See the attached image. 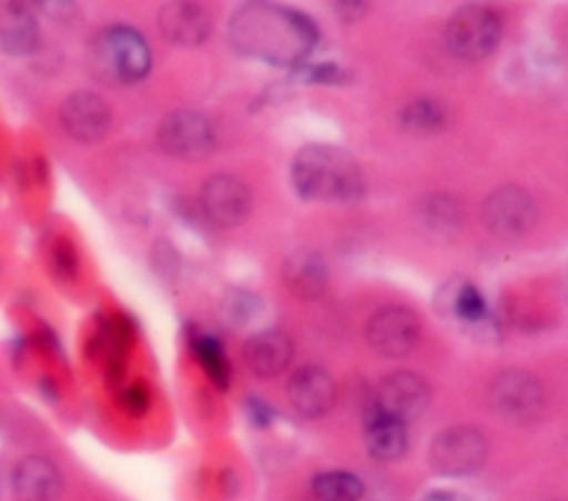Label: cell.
<instances>
[{"mask_svg":"<svg viewBox=\"0 0 568 501\" xmlns=\"http://www.w3.org/2000/svg\"><path fill=\"white\" fill-rule=\"evenodd\" d=\"M233 47L260 62L286 67L300 62L315 44V24L300 11L255 0L235 11L229 24Z\"/></svg>","mask_w":568,"mask_h":501,"instance_id":"cell-1","label":"cell"},{"mask_svg":"<svg viewBox=\"0 0 568 501\" xmlns=\"http://www.w3.org/2000/svg\"><path fill=\"white\" fill-rule=\"evenodd\" d=\"M291 180L295 191L313 202H357L366 188L351 153L326 144L304 146L291 164Z\"/></svg>","mask_w":568,"mask_h":501,"instance_id":"cell-2","label":"cell"},{"mask_svg":"<svg viewBox=\"0 0 568 501\" xmlns=\"http://www.w3.org/2000/svg\"><path fill=\"white\" fill-rule=\"evenodd\" d=\"M89 64L98 80L111 86H133L151 71V49L138 29L111 24L91 40Z\"/></svg>","mask_w":568,"mask_h":501,"instance_id":"cell-3","label":"cell"},{"mask_svg":"<svg viewBox=\"0 0 568 501\" xmlns=\"http://www.w3.org/2000/svg\"><path fill=\"white\" fill-rule=\"evenodd\" d=\"M444 38L453 55L468 62L484 60L499 44L501 20L484 4H466L450 16Z\"/></svg>","mask_w":568,"mask_h":501,"instance_id":"cell-4","label":"cell"},{"mask_svg":"<svg viewBox=\"0 0 568 501\" xmlns=\"http://www.w3.org/2000/svg\"><path fill=\"white\" fill-rule=\"evenodd\" d=\"M488 454L484 434L470 426H455L442 430L428 448V463L442 477L475 474Z\"/></svg>","mask_w":568,"mask_h":501,"instance_id":"cell-5","label":"cell"},{"mask_svg":"<svg viewBox=\"0 0 568 501\" xmlns=\"http://www.w3.org/2000/svg\"><path fill=\"white\" fill-rule=\"evenodd\" d=\"M158 146L178 160H202L215 146V131L211 122L189 109L171 111L164 115L155 131Z\"/></svg>","mask_w":568,"mask_h":501,"instance_id":"cell-6","label":"cell"},{"mask_svg":"<svg viewBox=\"0 0 568 501\" xmlns=\"http://www.w3.org/2000/svg\"><path fill=\"white\" fill-rule=\"evenodd\" d=\"M488 401L501 419L524 423L544 410V386L528 370H504L493 379Z\"/></svg>","mask_w":568,"mask_h":501,"instance_id":"cell-7","label":"cell"},{"mask_svg":"<svg viewBox=\"0 0 568 501\" xmlns=\"http://www.w3.org/2000/svg\"><path fill=\"white\" fill-rule=\"evenodd\" d=\"M419 317L404 306H386L371 315L366 324L368 346L388 359L406 357L419 341Z\"/></svg>","mask_w":568,"mask_h":501,"instance_id":"cell-8","label":"cell"},{"mask_svg":"<svg viewBox=\"0 0 568 501\" xmlns=\"http://www.w3.org/2000/svg\"><path fill=\"white\" fill-rule=\"evenodd\" d=\"M481 219L484 226L497 237H519L532 228L537 206L526 188L501 186L484 200Z\"/></svg>","mask_w":568,"mask_h":501,"instance_id":"cell-9","label":"cell"},{"mask_svg":"<svg viewBox=\"0 0 568 501\" xmlns=\"http://www.w3.org/2000/svg\"><path fill=\"white\" fill-rule=\"evenodd\" d=\"M60 126L78 144H95L111 129V109L95 91H73L60 104Z\"/></svg>","mask_w":568,"mask_h":501,"instance_id":"cell-10","label":"cell"},{"mask_svg":"<svg viewBox=\"0 0 568 501\" xmlns=\"http://www.w3.org/2000/svg\"><path fill=\"white\" fill-rule=\"evenodd\" d=\"M200 208L215 226H237L251 213V191L235 175H211L200 188Z\"/></svg>","mask_w":568,"mask_h":501,"instance_id":"cell-11","label":"cell"},{"mask_svg":"<svg viewBox=\"0 0 568 501\" xmlns=\"http://www.w3.org/2000/svg\"><path fill=\"white\" fill-rule=\"evenodd\" d=\"M158 29L166 42L193 49L211 35V16L197 0H169L158 11Z\"/></svg>","mask_w":568,"mask_h":501,"instance_id":"cell-12","label":"cell"},{"mask_svg":"<svg viewBox=\"0 0 568 501\" xmlns=\"http://www.w3.org/2000/svg\"><path fill=\"white\" fill-rule=\"evenodd\" d=\"M430 401V388L417 372L397 370L382 379L377 390V410L399 419L410 421L419 417Z\"/></svg>","mask_w":568,"mask_h":501,"instance_id":"cell-13","label":"cell"},{"mask_svg":"<svg viewBox=\"0 0 568 501\" xmlns=\"http://www.w3.org/2000/svg\"><path fill=\"white\" fill-rule=\"evenodd\" d=\"M286 395L291 406L306 419L326 415L337 397L333 377L320 366H304L288 379Z\"/></svg>","mask_w":568,"mask_h":501,"instance_id":"cell-14","label":"cell"},{"mask_svg":"<svg viewBox=\"0 0 568 501\" xmlns=\"http://www.w3.org/2000/svg\"><path fill=\"white\" fill-rule=\"evenodd\" d=\"M62 485L58 466L42 454L24 457L16 463L11 474L16 501H60Z\"/></svg>","mask_w":568,"mask_h":501,"instance_id":"cell-15","label":"cell"},{"mask_svg":"<svg viewBox=\"0 0 568 501\" xmlns=\"http://www.w3.org/2000/svg\"><path fill=\"white\" fill-rule=\"evenodd\" d=\"M40 47V24L27 0H0V49L9 55H31Z\"/></svg>","mask_w":568,"mask_h":501,"instance_id":"cell-16","label":"cell"},{"mask_svg":"<svg viewBox=\"0 0 568 501\" xmlns=\"http://www.w3.org/2000/svg\"><path fill=\"white\" fill-rule=\"evenodd\" d=\"M246 368L260 379H273L282 375L293 359V344L286 333L268 328L246 339L242 350Z\"/></svg>","mask_w":568,"mask_h":501,"instance_id":"cell-17","label":"cell"},{"mask_svg":"<svg viewBox=\"0 0 568 501\" xmlns=\"http://www.w3.org/2000/svg\"><path fill=\"white\" fill-rule=\"evenodd\" d=\"M284 286L300 299H315L328 286V266L315 250H293L282 266Z\"/></svg>","mask_w":568,"mask_h":501,"instance_id":"cell-18","label":"cell"},{"mask_svg":"<svg viewBox=\"0 0 568 501\" xmlns=\"http://www.w3.org/2000/svg\"><path fill=\"white\" fill-rule=\"evenodd\" d=\"M364 446L377 461L399 459L408 448L406 423L375 408L364 423Z\"/></svg>","mask_w":568,"mask_h":501,"instance_id":"cell-19","label":"cell"},{"mask_svg":"<svg viewBox=\"0 0 568 501\" xmlns=\"http://www.w3.org/2000/svg\"><path fill=\"white\" fill-rule=\"evenodd\" d=\"M417 224L435 237L453 235L462 224V208L455 197L444 193L424 195L415 206Z\"/></svg>","mask_w":568,"mask_h":501,"instance_id":"cell-20","label":"cell"},{"mask_svg":"<svg viewBox=\"0 0 568 501\" xmlns=\"http://www.w3.org/2000/svg\"><path fill=\"white\" fill-rule=\"evenodd\" d=\"M189 344H191V350L197 357L200 366L211 377V381L220 388H226L231 381V366H229V357L224 352L222 341L206 330L191 328Z\"/></svg>","mask_w":568,"mask_h":501,"instance_id":"cell-21","label":"cell"},{"mask_svg":"<svg viewBox=\"0 0 568 501\" xmlns=\"http://www.w3.org/2000/svg\"><path fill=\"white\" fill-rule=\"evenodd\" d=\"M399 124L413 135H433L444 129L446 113L437 100L417 98L399 111Z\"/></svg>","mask_w":568,"mask_h":501,"instance_id":"cell-22","label":"cell"},{"mask_svg":"<svg viewBox=\"0 0 568 501\" xmlns=\"http://www.w3.org/2000/svg\"><path fill=\"white\" fill-rule=\"evenodd\" d=\"M311 490L320 501H359L364 494L362 481L344 470L320 472L311 481Z\"/></svg>","mask_w":568,"mask_h":501,"instance_id":"cell-23","label":"cell"},{"mask_svg":"<svg viewBox=\"0 0 568 501\" xmlns=\"http://www.w3.org/2000/svg\"><path fill=\"white\" fill-rule=\"evenodd\" d=\"M448 310L455 319H459L466 326L484 328L488 321V306L481 297V293L473 284H457L448 295Z\"/></svg>","mask_w":568,"mask_h":501,"instance_id":"cell-24","label":"cell"},{"mask_svg":"<svg viewBox=\"0 0 568 501\" xmlns=\"http://www.w3.org/2000/svg\"><path fill=\"white\" fill-rule=\"evenodd\" d=\"M255 310H257V299L246 290H233L222 301L224 317L235 326L246 324L255 315Z\"/></svg>","mask_w":568,"mask_h":501,"instance_id":"cell-25","label":"cell"},{"mask_svg":"<svg viewBox=\"0 0 568 501\" xmlns=\"http://www.w3.org/2000/svg\"><path fill=\"white\" fill-rule=\"evenodd\" d=\"M33 11L55 20V22H69L75 18L78 7L73 0H27Z\"/></svg>","mask_w":568,"mask_h":501,"instance_id":"cell-26","label":"cell"},{"mask_svg":"<svg viewBox=\"0 0 568 501\" xmlns=\"http://www.w3.org/2000/svg\"><path fill=\"white\" fill-rule=\"evenodd\" d=\"M333 9V13L342 20V22H357L368 7V0H326Z\"/></svg>","mask_w":568,"mask_h":501,"instance_id":"cell-27","label":"cell"},{"mask_svg":"<svg viewBox=\"0 0 568 501\" xmlns=\"http://www.w3.org/2000/svg\"><path fill=\"white\" fill-rule=\"evenodd\" d=\"M122 406L131 412V415H142L149 408V390L142 384H133L126 386L122 390Z\"/></svg>","mask_w":568,"mask_h":501,"instance_id":"cell-28","label":"cell"},{"mask_svg":"<svg viewBox=\"0 0 568 501\" xmlns=\"http://www.w3.org/2000/svg\"><path fill=\"white\" fill-rule=\"evenodd\" d=\"M248 415L255 423H266L271 419V410L262 399H248Z\"/></svg>","mask_w":568,"mask_h":501,"instance_id":"cell-29","label":"cell"},{"mask_svg":"<svg viewBox=\"0 0 568 501\" xmlns=\"http://www.w3.org/2000/svg\"><path fill=\"white\" fill-rule=\"evenodd\" d=\"M422 501H470L468 497L459 494V492H450V490H435V492H428Z\"/></svg>","mask_w":568,"mask_h":501,"instance_id":"cell-30","label":"cell"}]
</instances>
